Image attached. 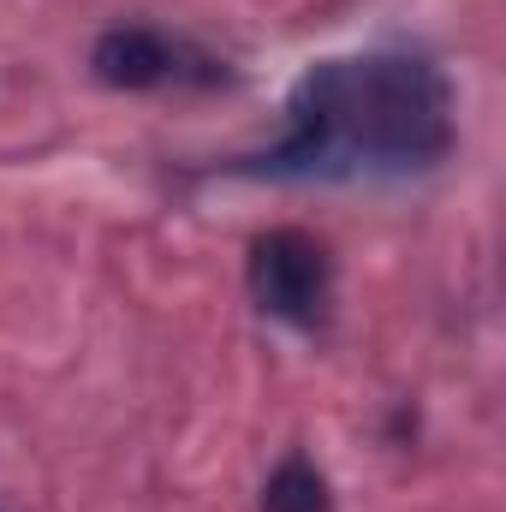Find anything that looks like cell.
<instances>
[{
    "label": "cell",
    "instance_id": "cell-1",
    "mask_svg": "<svg viewBox=\"0 0 506 512\" xmlns=\"http://www.w3.org/2000/svg\"><path fill=\"white\" fill-rule=\"evenodd\" d=\"M453 84L423 54L316 60L286 102V137L239 161L245 179H399L453 155Z\"/></svg>",
    "mask_w": 506,
    "mask_h": 512
},
{
    "label": "cell",
    "instance_id": "cell-2",
    "mask_svg": "<svg viewBox=\"0 0 506 512\" xmlns=\"http://www.w3.org/2000/svg\"><path fill=\"white\" fill-rule=\"evenodd\" d=\"M245 286H251L256 310H268L292 328H316L328 316V292H334L328 245L298 227H274L245 256Z\"/></svg>",
    "mask_w": 506,
    "mask_h": 512
},
{
    "label": "cell",
    "instance_id": "cell-3",
    "mask_svg": "<svg viewBox=\"0 0 506 512\" xmlns=\"http://www.w3.org/2000/svg\"><path fill=\"white\" fill-rule=\"evenodd\" d=\"M90 72L108 90H161V84H227V60L155 30V24H114L90 48Z\"/></svg>",
    "mask_w": 506,
    "mask_h": 512
},
{
    "label": "cell",
    "instance_id": "cell-4",
    "mask_svg": "<svg viewBox=\"0 0 506 512\" xmlns=\"http://www.w3.org/2000/svg\"><path fill=\"white\" fill-rule=\"evenodd\" d=\"M262 512H334L328 477H322L304 453L280 459V465H274V477L262 483Z\"/></svg>",
    "mask_w": 506,
    "mask_h": 512
}]
</instances>
